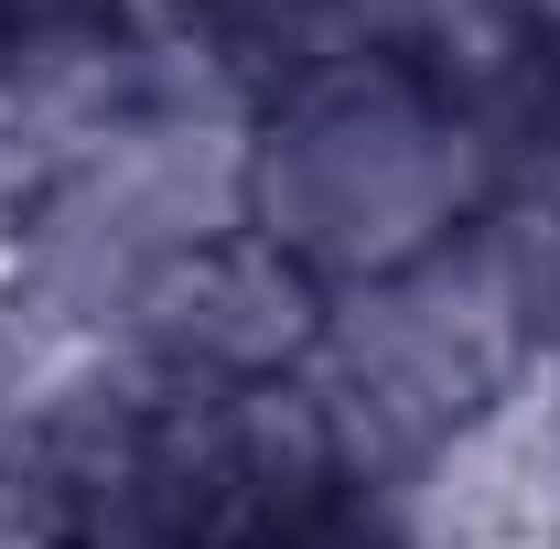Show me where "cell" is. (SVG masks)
I'll use <instances>...</instances> for the list:
<instances>
[{
    "instance_id": "2",
    "label": "cell",
    "mask_w": 560,
    "mask_h": 549,
    "mask_svg": "<svg viewBox=\"0 0 560 549\" xmlns=\"http://www.w3.org/2000/svg\"><path fill=\"white\" fill-rule=\"evenodd\" d=\"M324 280L291 270L259 226L215 237L195 259L151 280L130 344L173 377V388H259V377H302L313 344H324Z\"/></svg>"
},
{
    "instance_id": "1",
    "label": "cell",
    "mask_w": 560,
    "mask_h": 549,
    "mask_svg": "<svg viewBox=\"0 0 560 549\" xmlns=\"http://www.w3.org/2000/svg\"><path fill=\"white\" fill-rule=\"evenodd\" d=\"M495 206L486 130L464 86L399 55H346L259 97L248 119V226L324 291L410 270Z\"/></svg>"
}]
</instances>
